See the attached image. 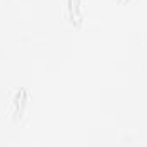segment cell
I'll return each mask as SVG.
<instances>
[{
    "instance_id": "1",
    "label": "cell",
    "mask_w": 147,
    "mask_h": 147,
    "mask_svg": "<svg viewBox=\"0 0 147 147\" xmlns=\"http://www.w3.org/2000/svg\"><path fill=\"white\" fill-rule=\"evenodd\" d=\"M28 108V91L26 89H19L16 91V94L12 96V99L9 101V106H7V113H9V118L12 123H21L24 113Z\"/></svg>"
},
{
    "instance_id": "2",
    "label": "cell",
    "mask_w": 147,
    "mask_h": 147,
    "mask_svg": "<svg viewBox=\"0 0 147 147\" xmlns=\"http://www.w3.org/2000/svg\"><path fill=\"white\" fill-rule=\"evenodd\" d=\"M67 17L74 26H79L82 22V0H67L65 5Z\"/></svg>"
}]
</instances>
